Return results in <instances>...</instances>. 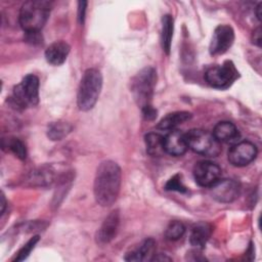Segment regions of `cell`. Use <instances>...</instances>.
<instances>
[{
  "instance_id": "1",
  "label": "cell",
  "mask_w": 262,
  "mask_h": 262,
  "mask_svg": "<svg viewBox=\"0 0 262 262\" xmlns=\"http://www.w3.org/2000/svg\"><path fill=\"white\" fill-rule=\"evenodd\" d=\"M121 168L116 162L105 160L99 164L93 184L94 198L98 205L110 207L117 201L121 187Z\"/></svg>"
},
{
  "instance_id": "2",
  "label": "cell",
  "mask_w": 262,
  "mask_h": 262,
  "mask_svg": "<svg viewBox=\"0 0 262 262\" xmlns=\"http://www.w3.org/2000/svg\"><path fill=\"white\" fill-rule=\"evenodd\" d=\"M51 3L44 0L26 1L19 10V25L26 33L40 32L50 13Z\"/></svg>"
},
{
  "instance_id": "3",
  "label": "cell",
  "mask_w": 262,
  "mask_h": 262,
  "mask_svg": "<svg viewBox=\"0 0 262 262\" xmlns=\"http://www.w3.org/2000/svg\"><path fill=\"white\" fill-rule=\"evenodd\" d=\"M102 88V75L97 69L84 72L77 94V104L83 112L90 111L96 103Z\"/></svg>"
},
{
  "instance_id": "4",
  "label": "cell",
  "mask_w": 262,
  "mask_h": 262,
  "mask_svg": "<svg viewBox=\"0 0 262 262\" xmlns=\"http://www.w3.org/2000/svg\"><path fill=\"white\" fill-rule=\"evenodd\" d=\"M156 84L157 72L152 67L143 68L132 78L131 92L141 108L150 104Z\"/></svg>"
},
{
  "instance_id": "5",
  "label": "cell",
  "mask_w": 262,
  "mask_h": 262,
  "mask_svg": "<svg viewBox=\"0 0 262 262\" xmlns=\"http://www.w3.org/2000/svg\"><path fill=\"white\" fill-rule=\"evenodd\" d=\"M185 139L188 148L199 155L213 158L221 152V143L206 130L191 129L185 133Z\"/></svg>"
},
{
  "instance_id": "6",
  "label": "cell",
  "mask_w": 262,
  "mask_h": 262,
  "mask_svg": "<svg viewBox=\"0 0 262 262\" xmlns=\"http://www.w3.org/2000/svg\"><path fill=\"white\" fill-rule=\"evenodd\" d=\"M13 101L17 106L26 107L39 102V79L37 76L27 75L21 82L13 88Z\"/></svg>"
},
{
  "instance_id": "7",
  "label": "cell",
  "mask_w": 262,
  "mask_h": 262,
  "mask_svg": "<svg viewBox=\"0 0 262 262\" xmlns=\"http://www.w3.org/2000/svg\"><path fill=\"white\" fill-rule=\"evenodd\" d=\"M238 77V72L232 61L226 60L223 64L209 68L205 79L209 85L218 89L228 88Z\"/></svg>"
},
{
  "instance_id": "8",
  "label": "cell",
  "mask_w": 262,
  "mask_h": 262,
  "mask_svg": "<svg viewBox=\"0 0 262 262\" xmlns=\"http://www.w3.org/2000/svg\"><path fill=\"white\" fill-rule=\"evenodd\" d=\"M257 146L248 140L233 144L228 150V161L234 167H245L257 157Z\"/></svg>"
},
{
  "instance_id": "9",
  "label": "cell",
  "mask_w": 262,
  "mask_h": 262,
  "mask_svg": "<svg viewBox=\"0 0 262 262\" xmlns=\"http://www.w3.org/2000/svg\"><path fill=\"white\" fill-rule=\"evenodd\" d=\"M211 194L214 200L220 203H231L241 193V185L234 179H218L210 186Z\"/></svg>"
},
{
  "instance_id": "10",
  "label": "cell",
  "mask_w": 262,
  "mask_h": 262,
  "mask_svg": "<svg viewBox=\"0 0 262 262\" xmlns=\"http://www.w3.org/2000/svg\"><path fill=\"white\" fill-rule=\"evenodd\" d=\"M221 176L220 167L211 161H200L193 167V177L200 186L210 187Z\"/></svg>"
},
{
  "instance_id": "11",
  "label": "cell",
  "mask_w": 262,
  "mask_h": 262,
  "mask_svg": "<svg viewBox=\"0 0 262 262\" xmlns=\"http://www.w3.org/2000/svg\"><path fill=\"white\" fill-rule=\"evenodd\" d=\"M234 41V31L228 25H220L214 30L211 42L210 53L213 55L222 54L226 52Z\"/></svg>"
},
{
  "instance_id": "12",
  "label": "cell",
  "mask_w": 262,
  "mask_h": 262,
  "mask_svg": "<svg viewBox=\"0 0 262 262\" xmlns=\"http://www.w3.org/2000/svg\"><path fill=\"white\" fill-rule=\"evenodd\" d=\"M120 224L119 210L112 211L103 220L95 234V242L99 246L110 244L116 236Z\"/></svg>"
},
{
  "instance_id": "13",
  "label": "cell",
  "mask_w": 262,
  "mask_h": 262,
  "mask_svg": "<svg viewBox=\"0 0 262 262\" xmlns=\"http://www.w3.org/2000/svg\"><path fill=\"white\" fill-rule=\"evenodd\" d=\"M188 146L185 139V133L179 130H172L164 136V149L165 152L178 157L186 152Z\"/></svg>"
},
{
  "instance_id": "14",
  "label": "cell",
  "mask_w": 262,
  "mask_h": 262,
  "mask_svg": "<svg viewBox=\"0 0 262 262\" xmlns=\"http://www.w3.org/2000/svg\"><path fill=\"white\" fill-rule=\"evenodd\" d=\"M70 49V45L64 41L53 42L45 50V58L52 66H60L66 61Z\"/></svg>"
},
{
  "instance_id": "15",
  "label": "cell",
  "mask_w": 262,
  "mask_h": 262,
  "mask_svg": "<svg viewBox=\"0 0 262 262\" xmlns=\"http://www.w3.org/2000/svg\"><path fill=\"white\" fill-rule=\"evenodd\" d=\"M156 242L154 238L149 237L144 239L138 248L128 252L125 256L127 261H151L155 257L156 252Z\"/></svg>"
},
{
  "instance_id": "16",
  "label": "cell",
  "mask_w": 262,
  "mask_h": 262,
  "mask_svg": "<svg viewBox=\"0 0 262 262\" xmlns=\"http://www.w3.org/2000/svg\"><path fill=\"white\" fill-rule=\"evenodd\" d=\"M212 233V226L207 222H199L191 228L189 243L196 250L205 248Z\"/></svg>"
},
{
  "instance_id": "17",
  "label": "cell",
  "mask_w": 262,
  "mask_h": 262,
  "mask_svg": "<svg viewBox=\"0 0 262 262\" xmlns=\"http://www.w3.org/2000/svg\"><path fill=\"white\" fill-rule=\"evenodd\" d=\"M212 134L214 137L221 142H231L238 138L239 133L234 124L227 121L219 122L215 125Z\"/></svg>"
},
{
  "instance_id": "18",
  "label": "cell",
  "mask_w": 262,
  "mask_h": 262,
  "mask_svg": "<svg viewBox=\"0 0 262 262\" xmlns=\"http://www.w3.org/2000/svg\"><path fill=\"white\" fill-rule=\"evenodd\" d=\"M55 179L54 170L50 166H43L32 171L28 177V181L33 186H48Z\"/></svg>"
},
{
  "instance_id": "19",
  "label": "cell",
  "mask_w": 262,
  "mask_h": 262,
  "mask_svg": "<svg viewBox=\"0 0 262 262\" xmlns=\"http://www.w3.org/2000/svg\"><path fill=\"white\" fill-rule=\"evenodd\" d=\"M191 116L192 115L189 112H174V113L168 114L159 122L158 128L162 130L174 129L176 126L190 120Z\"/></svg>"
},
{
  "instance_id": "20",
  "label": "cell",
  "mask_w": 262,
  "mask_h": 262,
  "mask_svg": "<svg viewBox=\"0 0 262 262\" xmlns=\"http://www.w3.org/2000/svg\"><path fill=\"white\" fill-rule=\"evenodd\" d=\"M173 31H174V19L172 15L165 14L162 18V34H161V41L163 50L169 54L171 49V43L173 38Z\"/></svg>"
},
{
  "instance_id": "21",
  "label": "cell",
  "mask_w": 262,
  "mask_h": 262,
  "mask_svg": "<svg viewBox=\"0 0 262 262\" xmlns=\"http://www.w3.org/2000/svg\"><path fill=\"white\" fill-rule=\"evenodd\" d=\"M144 141H145L146 151L148 155L152 157H159L165 152L163 135L156 132H150L144 136Z\"/></svg>"
},
{
  "instance_id": "22",
  "label": "cell",
  "mask_w": 262,
  "mask_h": 262,
  "mask_svg": "<svg viewBox=\"0 0 262 262\" xmlns=\"http://www.w3.org/2000/svg\"><path fill=\"white\" fill-rule=\"evenodd\" d=\"M2 148L9 150L19 160H25L27 157V148L25 143L16 137H7L2 139Z\"/></svg>"
},
{
  "instance_id": "23",
  "label": "cell",
  "mask_w": 262,
  "mask_h": 262,
  "mask_svg": "<svg viewBox=\"0 0 262 262\" xmlns=\"http://www.w3.org/2000/svg\"><path fill=\"white\" fill-rule=\"evenodd\" d=\"M72 131V126L63 121L52 122L47 129V136L51 140H61Z\"/></svg>"
},
{
  "instance_id": "24",
  "label": "cell",
  "mask_w": 262,
  "mask_h": 262,
  "mask_svg": "<svg viewBox=\"0 0 262 262\" xmlns=\"http://www.w3.org/2000/svg\"><path fill=\"white\" fill-rule=\"evenodd\" d=\"M184 232H185L184 224L178 220H174V221H171L166 227L165 236L169 241H177L180 237H182Z\"/></svg>"
},
{
  "instance_id": "25",
  "label": "cell",
  "mask_w": 262,
  "mask_h": 262,
  "mask_svg": "<svg viewBox=\"0 0 262 262\" xmlns=\"http://www.w3.org/2000/svg\"><path fill=\"white\" fill-rule=\"evenodd\" d=\"M40 237L39 235H34L33 237H31L20 249L19 251L15 254V257L12 259L13 261H16V262H20V261H24L25 259L28 258V256L30 255V253L32 252V250L35 248L36 244L39 242Z\"/></svg>"
},
{
  "instance_id": "26",
  "label": "cell",
  "mask_w": 262,
  "mask_h": 262,
  "mask_svg": "<svg viewBox=\"0 0 262 262\" xmlns=\"http://www.w3.org/2000/svg\"><path fill=\"white\" fill-rule=\"evenodd\" d=\"M165 189L166 190H175L178 192H186L187 191V188L185 187V185L182 182L180 174H175L174 176H172L165 184Z\"/></svg>"
},
{
  "instance_id": "27",
  "label": "cell",
  "mask_w": 262,
  "mask_h": 262,
  "mask_svg": "<svg viewBox=\"0 0 262 262\" xmlns=\"http://www.w3.org/2000/svg\"><path fill=\"white\" fill-rule=\"evenodd\" d=\"M141 111H142V115H143L144 119H145V120H148V121H151V120L156 119L157 114H158L157 110H156L155 107H152L151 104L142 107Z\"/></svg>"
},
{
  "instance_id": "28",
  "label": "cell",
  "mask_w": 262,
  "mask_h": 262,
  "mask_svg": "<svg viewBox=\"0 0 262 262\" xmlns=\"http://www.w3.org/2000/svg\"><path fill=\"white\" fill-rule=\"evenodd\" d=\"M26 40L32 44L41 43V35L40 32H34V33H26Z\"/></svg>"
},
{
  "instance_id": "29",
  "label": "cell",
  "mask_w": 262,
  "mask_h": 262,
  "mask_svg": "<svg viewBox=\"0 0 262 262\" xmlns=\"http://www.w3.org/2000/svg\"><path fill=\"white\" fill-rule=\"evenodd\" d=\"M78 18L80 20L81 24L84 23V18H85V10H86V5L87 2L86 1H79L78 2Z\"/></svg>"
},
{
  "instance_id": "30",
  "label": "cell",
  "mask_w": 262,
  "mask_h": 262,
  "mask_svg": "<svg viewBox=\"0 0 262 262\" xmlns=\"http://www.w3.org/2000/svg\"><path fill=\"white\" fill-rule=\"evenodd\" d=\"M252 40L253 43L255 45H257L258 47L261 46V42H262V37H261V27H258L256 30H254L253 32V36H252Z\"/></svg>"
},
{
  "instance_id": "31",
  "label": "cell",
  "mask_w": 262,
  "mask_h": 262,
  "mask_svg": "<svg viewBox=\"0 0 262 262\" xmlns=\"http://www.w3.org/2000/svg\"><path fill=\"white\" fill-rule=\"evenodd\" d=\"M255 12H256V16H257L258 20L260 21V20H261V15H262V3H261V2L258 3Z\"/></svg>"
},
{
  "instance_id": "32",
  "label": "cell",
  "mask_w": 262,
  "mask_h": 262,
  "mask_svg": "<svg viewBox=\"0 0 262 262\" xmlns=\"http://www.w3.org/2000/svg\"><path fill=\"white\" fill-rule=\"evenodd\" d=\"M5 207H6V201H5V196H4L3 192H2L1 193V214L4 213Z\"/></svg>"
}]
</instances>
